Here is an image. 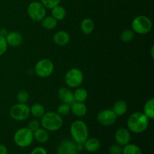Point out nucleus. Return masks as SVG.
I'll return each mask as SVG.
<instances>
[{
    "instance_id": "f257e3e1",
    "label": "nucleus",
    "mask_w": 154,
    "mask_h": 154,
    "mask_svg": "<svg viewBox=\"0 0 154 154\" xmlns=\"http://www.w3.org/2000/svg\"><path fill=\"white\" fill-rule=\"evenodd\" d=\"M150 124V120L142 112H135L127 120V127L130 132L141 134L145 132Z\"/></svg>"
},
{
    "instance_id": "f03ea898",
    "label": "nucleus",
    "mask_w": 154,
    "mask_h": 154,
    "mask_svg": "<svg viewBox=\"0 0 154 154\" xmlns=\"http://www.w3.org/2000/svg\"><path fill=\"white\" fill-rule=\"evenodd\" d=\"M41 118V126L48 132L58 131L63 125V117L54 111L45 112Z\"/></svg>"
},
{
    "instance_id": "7ed1b4c3",
    "label": "nucleus",
    "mask_w": 154,
    "mask_h": 154,
    "mask_svg": "<svg viewBox=\"0 0 154 154\" xmlns=\"http://www.w3.org/2000/svg\"><path fill=\"white\" fill-rule=\"evenodd\" d=\"M70 134L72 141L76 144H84L89 138V129L87 123L81 120L74 121L70 126Z\"/></svg>"
},
{
    "instance_id": "20e7f679",
    "label": "nucleus",
    "mask_w": 154,
    "mask_h": 154,
    "mask_svg": "<svg viewBox=\"0 0 154 154\" xmlns=\"http://www.w3.org/2000/svg\"><path fill=\"white\" fill-rule=\"evenodd\" d=\"M34 141L33 132L27 127L17 129L14 135V142L17 147L21 148L28 147Z\"/></svg>"
},
{
    "instance_id": "39448f33",
    "label": "nucleus",
    "mask_w": 154,
    "mask_h": 154,
    "mask_svg": "<svg viewBox=\"0 0 154 154\" xmlns=\"http://www.w3.org/2000/svg\"><path fill=\"white\" fill-rule=\"evenodd\" d=\"M152 21L148 17L140 15L133 19L132 22V29L135 33L144 35L148 33L152 29Z\"/></svg>"
},
{
    "instance_id": "423d86ee",
    "label": "nucleus",
    "mask_w": 154,
    "mask_h": 154,
    "mask_svg": "<svg viewBox=\"0 0 154 154\" xmlns=\"http://www.w3.org/2000/svg\"><path fill=\"white\" fill-rule=\"evenodd\" d=\"M84 81V74L82 71L73 68L68 71L65 75V82L69 88H78Z\"/></svg>"
},
{
    "instance_id": "0eeeda50",
    "label": "nucleus",
    "mask_w": 154,
    "mask_h": 154,
    "mask_svg": "<svg viewBox=\"0 0 154 154\" xmlns=\"http://www.w3.org/2000/svg\"><path fill=\"white\" fill-rule=\"evenodd\" d=\"M54 65L49 59H42L37 62L34 68L35 75L42 78H48L53 74Z\"/></svg>"
},
{
    "instance_id": "6e6552de",
    "label": "nucleus",
    "mask_w": 154,
    "mask_h": 154,
    "mask_svg": "<svg viewBox=\"0 0 154 154\" xmlns=\"http://www.w3.org/2000/svg\"><path fill=\"white\" fill-rule=\"evenodd\" d=\"M46 9L41 2H32L27 7V14L33 21L40 22L46 16Z\"/></svg>"
},
{
    "instance_id": "1a4fd4ad",
    "label": "nucleus",
    "mask_w": 154,
    "mask_h": 154,
    "mask_svg": "<svg viewBox=\"0 0 154 154\" xmlns=\"http://www.w3.org/2000/svg\"><path fill=\"white\" fill-rule=\"evenodd\" d=\"M10 116L16 121H24L30 116L29 107L26 104H15L11 108Z\"/></svg>"
},
{
    "instance_id": "9d476101",
    "label": "nucleus",
    "mask_w": 154,
    "mask_h": 154,
    "mask_svg": "<svg viewBox=\"0 0 154 154\" xmlns=\"http://www.w3.org/2000/svg\"><path fill=\"white\" fill-rule=\"evenodd\" d=\"M117 116L114 114L112 109H105L99 111L97 114V121L99 124L104 126H110L114 125L117 121Z\"/></svg>"
},
{
    "instance_id": "9b49d317",
    "label": "nucleus",
    "mask_w": 154,
    "mask_h": 154,
    "mask_svg": "<svg viewBox=\"0 0 154 154\" xmlns=\"http://www.w3.org/2000/svg\"><path fill=\"white\" fill-rule=\"evenodd\" d=\"M57 154H78L76 143L72 140L66 139L60 142L57 147Z\"/></svg>"
},
{
    "instance_id": "f8f14e48",
    "label": "nucleus",
    "mask_w": 154,
    "mask_h": 154,
    "mask_svg": "<svg viewBox=\"0 0 154 154\" xmlns=\"http://www.w3.org/2000/svg\"><path fill=\"white\" fill-rule=\"evenodd\" d=\"M131 137V132L129 129L126 128H120L116 131L114 139L116 144L123 147L130 143Z\"/></svg>"
},
{
    "instance_id": "ddd939ff",
    "label": "nucleus",
    "mask_w": 154,
    "mask_h": 154,
    "mask_svg": "<svg viewBox=\"0 0 154 154\" xmlns=\"http://www.w3.org/2000/svg\"><path fill=\"white\" fill-rule=\"evenodd\" d=\"M5 40L8 45H10L11 47H13V48H16L22 44L23 36L19 32L12 31L8 32L5 36Z\"/></svg>"
},
{
    "instance_id": "4468645a",
    "label": "nucleus",
    "mask_w": 154,
    "mask_h": 154,
    "mask_svg": "<svg viewBox=\"0 0 154 154\" xmlns=\"http://www.w3.org/2000/svg\"><path fill=\"white\" fill-rule=\"evenodd\" d=\"M58 97L63 103L71 105L75 102L73 92L68 87H61L58 90Z\"/></svg>"
},
{
    "instance_id": "2eb2a0df",
    "label": "nucleus",
    "mask_w": 154,
    "mask_h": 154,
    "mask_svg": "<svg viewBox=\"0 0 154 154\" xmlns=\"http://www.w3.org/2000/svg\"><path fill=\"white\" fill-rule=\"evenodd\" d=\"M53 41L58 46H65L70 41V35L64 30H60L56 32L53 37Z\"/></svg>"
},
{
    "instance_id": "dca6fc26",
    "label": "nucleus",
    "mask_w": 154,
    "mask_h": 154,
    "mask_svg": "<svg viewBox=\"0 0 154 154\" xmlns=\"http://www.w3.org/2000/svg\"><path fill=\"white\" fill-rule=\"evenodd\" d=\"M71 111L75 116L78 117H84L87 113V107L84 102H74L70 105Z\"/></svg>"
},
{
    "instance_id": "f3484780",
    "label": "nucleus",
    "mask_w": 154,
    "mask_h": 154,
    "mask_svg": "<svg viewBox=\"0 0 154 154\" xmlns=\"http://www.w3.org/2000/svg\"><path fill=\"white\" fill-rule=\"evenodd\" d=\"M84 150H87L90 153H94L99 150L101 147V143L98 138H90L86 140L84 143Z\"/></svg>"
},
{
    "instance_id": "a211bd4d",
    "label": "nucleus",
    "mask_w": 154,
    "mask_h": 154,
    "mask_svg": "<svg viewBox=\"0 0 154 154\" xmlns=\"http://www.w3.org/2000/svg\"><path fill=\"white\" fill-rule=\"evenodd\" d=\"M33 136H34V139L36 141L41 143V144H44L49 140L50 135L48 133V131H47L44 128L40 127L37 130L33 132Z\"/></svg>"
},
{
    "instance_id": "6ab92c4d",
    "label": "nucleus",
    "mask_w": 154,
    "mask_h": 154,
    "mask_svg": "<svg viewBox=\"0 0 154 154\" xmlns=\"http://www.w3.org/2000/svg\"><path fill=\"white\" fill-rule=\"evenodd\" d=\"M112 111L117 117H121L127 111V103L124 100L117 101L113 106Z\"/></svg>"
},
{
    "instance_id": "aec40b11",
    "label": "nucleus",
    "mask_w": 154,
    "mask_h": 154,
    "mask_svg": "<svg viewBox=\"0 0 154 154\" xmlns=\"http://www.w3.org/2000/svg\"><path fill=\"white\" fill-rule=\"evenodd\" d=\"M80 28L83 33L86 35L91 34L95 28V24L93 20L90 18H85L83 20L80 25Z\"/></svg>"
},
{
    "instance_id": "412c9836",
    "label": "nucleus",
    "mask_w": 154,
    "mask_h": 154,
    "mask_svg": "<svg viewBox=\"0 0 154 154\" xmlns=\"http://www.w3.org/2000/svg\"><path fill=\"white\" fill-rule=\"evenodd\" d=\"M40 22L42 26L47 30L54 29L58 24V21L52 16H45Z\"/></svg>"
},
{
    "instance_id": "4be33fe9",
    "label": "nucleus",
    "mask_w": 154,
    "mask_h": 154,
    "mask_svg": "<svg viewBox=\"0 0 154 154\" xmlns=\"http://www.w3.org/2000/svg\"><path fill=\"white\" fill-rule=\"evenodd\" d=\"M143 114L149 119V120H153L154 119V99H148L144 104V111Z\"/></svg>"
},
{
    "instance_id": "5701e85b",
    "label": "nucleus",
    "mask_w": 154,
    "mask_h": 154,
    "mask_svg": "<svg viewBox=\"0 0 154 154\" xmlns=\"http://www.w3.org/2000/svg\"><path fill=\"white\" fill-rule=\"evenodd\" d=\"M51 16L55 18L57 21L62 20L66 16V9L60 5H58L51 8Z\"/></svg>"
},
{
    "instance_id": "b1692460",
    "label": "nucleus",
    "mask_w": 154,
    "mask_h": 154,
    "mask_svg": "<svg viewBox=\"0 0 154 154\" xmlns=\"http://www.w3.org/2000/svg\"><path fill=\"white\" fill-rule=\"evenodd\" d=\"M30 115L35 118H40L45 113V108L43 105L40 103H35L30 107Z\"/></svg>"
},
{
    "instance_id": "393cba45",
    "label": "nucleus",
    "mask_w": 154,
    "mask_h": 154,
    "mask_svg": "<svg viewBox=\"0 0 154 154\" xmlns=\"http://www.w3.org/2000/svg\"><path fill=\"white\" fill-rule=\"evenodd\" d=\"M74 99L75 102H84L88 98V92L87 90L81 87H78L73 93Z\"/></svg>"
},
{
    "instance_id": "a878e982",
    "label": "nucleus",
    "mask_w": 154,
    "mask_h": 154,
    "mask_svg": "<svg viewBox=\"0 0 154 154\" xmlns=\"http://www.w3.org/2000/svg\"><path fill=\"white\" fill-rule=\"evenodd\" d=\"M122 154H142V150L139 146L135 144H128L123 146Z\"/></svg>"
},
{
    "instance_id": "bb28decb",
    "label": "nucleus",
    "mask_w": 154,
    "mask_h": 154,
    "mask_svg": "<svg viewBox=\"0 0 154 154\" xmlns=\"http://www.w3.org/2000/svg\"><path fill=\"white\" fill-rule=\"evenodd\" d=\"M135 37V32L132 29H126L122 32L120 34V39L122 42L125 43H128L133 40Z\"/></svg>"
},
{
    "instance_id": "cd10ccee",
    "label": "nucleus",
    "mask_w": 154,
    "mask_h": 154,
    "mask_svg": "<svg viewBox=\"0 0 154 154\" xmlns=\"http://www.w3.org/2000/svg\"><path fill=\"white\" fill-rule=\"evenodd\" d=\"M29 99V95L26 90H20L17 94V101L18 103L26 104Z\"/></svg>"
},
{
    "instance_id": "c85d7f7f",
    "label": "nucleus",
    "mask_w": 154,
    "mask_h": 154,
    "mask_svg": "<svg viewBox=\"0 0 154 154\" xmlns=\"http://www.w3.org/2000/svg\"><path fill=\"white\" fill-rule=\"evenodd\" d=\"M70 111H71L70 105L66 103H62L61 105H59V107L57 108V113L58 114H60L61 117H63V116L68 115Z\"/></svg>"
},
{
    "instance_id": "c756f323",
    "label": "nucleus",
    "mask_w": 154,
    "mask_h": 154,
    "mask_svg": "<svg viewBox=\"0 0 154 154\" xmlns=\"http://www.w3.org/2000/svg\"><path fill=\"white\" fill-rule=\"evenodd\" d=\"M40 1L42 4L48 9L53 8L61 2V0H40Z\"/></svg>"
},
{
    "instance_id": "7c9ffc66",
    "label": "nucleus",
    "mask_w": 154,
    "mask_h": 154,
    "mask_svg": "<svg viewBox=\"0 0 154 154\" xmlns=\"http://www.w3.org/2000/svg\"><path fill=\"white\" fill-rule=\"evenodd\" d=\"M41 127V123L40 121H38L36 119H33V120H30L29 123H28V126H27V128L29 129L32 131V132H35V130H37L38 129Z\"/></svg>"
},
{
    "instance_id": "2f4dec72",
    "label": "nucleus",
    "mask_w": 154,
    "mask_h": 154,
    "mask_svg": "<svg viewBox=\"0 0 154 154\" xmlns=\"http://www.w3.org/2000/svg\"><path fill=\"white\" fill-rule=\"evenodd\" d=\"M8 49V44L6 42L5 37L0 35V57L5 54Z\"/></svg>"
},
{
    "instance_id": "473e14b6",
    "label": "nucleus",
    "mask_w": 154,
    "mask_h": 154,
    "mask_svg": "<svg viewBox=\"0 0 154 154\" xmlns=\"http://www.w3.org/2000/svg\"><path fill=\"white\" fill-rule=\"evenodd\" d=\"M123 147L117 144H114L111 145L109 148L110 154H122Z\"/></svg>"
},
{
    "instance_id": "72a5a7b5",
    "label": "nucleus",
    "mask_w": 154,
    "mask_h": 154,
    "mask_svg": "<svg viewBox=\"0 0 154 154\" xmlns=\"http://www.w3.org/2000/svg\"><path fill=\"white\" fill-rule=\"evenodd\" d=\"M30 154H48V151L43 147H36L32 150Z\"/></svg>"
},
{
    "instance_id": "f704fd0d",
    "label": "nucleus",
    "mask_w": 154,
    "mask_h": 154,
    "mask_svg": "<svg viewBox=\"0 0 154 154\" xmlns=\"http://www.w3.org/2000/svg\"><path fill=\"white\" fill-rule=\"evenodd\" d=\"M0 154H8L7 147L3 144H0Z\"/></svg>"
},
{
    "instance_id": "c9c22d12",
    "label": "nucleus",
    "mask_w": 154,
    "mask_h": 154,
    "mask_svg": "<svg viewBox=\"0 0 154 154\" xmlns=\"http://www.w3.org/2000/svg\"><path fill=\"white\" fill-rule=\"evenodd\" d=\"M76 148H77V150H78V152L82 151V150H84V144H81V143H78V144H76Z\"/></svg>"
},
{
    "instance_id": "e433bc0d",
    "label": "nucleus",
    "mask_w": 154,
    "mask_h": 154,
    "mask_svg": "<svg viewBox=\"0 0 154 154\" xmlns=\"http://www.w3.org/2000/svg\"><path fill=\"white\" fill-rule=\"evenodd\" d=\"M8 30L6 29L5 28L0 29V35H2L4 36V37H5L6 35L8 34Z\"/></svg>"
},
{
    "instance_id": "4c0bfd02",
    "label": "nucleus",
    "mask_w": 154,
    "mask_h": 154,
    "mask_svg": "<svg viewBox=\"0 0 154 154\" xmlns=\"http://www.w3.org/2000/svg\"><path fill=\"white\" fill-rule=\"evenodd\" d=\"M151 55H152V58H153V47H152V49H151Z\"/></svg>"
}]
</instances>
